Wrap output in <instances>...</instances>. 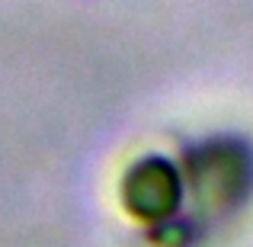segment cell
Listing matches in <instances>:
<instances>
[{
    "instance_id": "obj_1",
    "label": "cell",
    "mask_w": 253,
    "mask_h": 247,
    "mask_svg": "<svg viewBox=\"0 0 253 247\" xmlns=\"http://www.w3.org/2000/svg\"><path fill=\"white\" fill-rule=\"evenodd\" d=\"M119 202L135 222H164L179 202V180L170 161L141 157L119 180Z\"/></svg>"
}]
</instances>
